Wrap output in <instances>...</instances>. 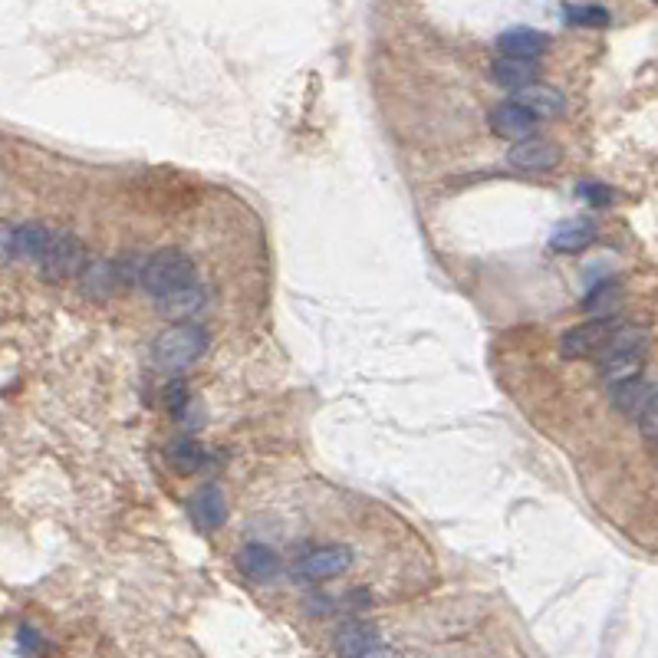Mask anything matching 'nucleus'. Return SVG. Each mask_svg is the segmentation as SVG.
I'll return each instance as SVG.
<instances>
[{
    "mask_svg": "<svg viewBox=\"0 0 658 658\" xmlns=\"http://www.w3.org/2000/svg\"><path fill=\"white\" fill-rule=\"evenodd\" d=\"M204 353H208V329L198 323H188V320L162 329L152 343L155 366L165 372H181V369L195 366Z\"/></svg>",
    "mask_w": 658,
    "mask_h": 658,
    "instance_id": "1",
    "label": "nucleus"
},
{
    "mask_svg": "<svg viewBox=\"0 0 658 658\" xmlns=\"http://www.w3.org/2000/svg\"><path fill=\"white\" fill-rule=\"evenodd\" d=\"M195 277H198L195 260L185 251H178V247H165V251H155L152 257H145L139 287L145 293H152L155 300H165V297H172V293L191 287V283H198Z\"/></svg>",
    "mask_w": 658,
    "mask_h": 658,
    "instance_id": "2",
    "label": "nucleus"
},
{
    "mask_svg": "<svg viewBox=\"0 0 658 658\" xmlns=\"http://www.w3.org/2000/svg\"><path fill=\"white\" fill-rule=\"evenodd\" d=\"M86 260H89L86 247H83V241H79L73 231H53L47 251H43L37 267H40L43 280L63 283V280H73V277L83 274Z\"/></svg>",
    "mask_w": 658,
    "mask_h": 658,
    "instance_id": "3",
    "label": "nucleus"
},
{
    "mask_svg": "<svg viewBox=\"0 0 658 658\" xmlns=\"http://www.w3.org/2000/svg\"><path fill=\"white\" fill-rule=\"evenodd\" d=\"M612 329L616 323L606 320V316H599V320H589V323H580L573 329H566L563 339H560V353L563 359H589V356H599L609 343Z\"/></svg>",
    "mask_w": 658,
    "mask_h": 658,
    "instance_id": "4",
    "label": "nucleus"
},
{
    "mask_svg": "<svg viewBox=\"0 0 658 658\" xmlns=\"http://www.w3.org/2000/svg\"><path fill=\"white\" fill-rule=\"evenodd\" d=\"M353 566V550L343 547V543H326V547H313L306 550L303 557L297 560V573L303 580H333V576L346 573Z\"/></svg>",
    "mask_w": 658,
    "mask_h": 658,
    "instance_id": "5",
    "label": "nucleus"
},
{
    "mask_svg": "<svg viewBox=\"0 0 658 658\" xmlns=\"http://www.w3.org/2000/svg\"><path fill=\"white\" fill-rule=\"evenodd\" d=\"M507 162L520 168V172H550V168L560 165V149L553 142L540 139V135H533V139L510 145Z\"/></svg>",
    "mask_w": 658,
    "mask_h": 658,
    "instance_id": "6",
    "label": "nucleus"
},
{
    "mask_svg": "<svg viewBox=\"0 0 658 658\" xmlns=\"http://www.w3.org/2000/svg\"><path fill=\"white\" fill-rule=\"evenodd\" d=\"M514 106H520L527 112V116H533V119H557V116H563L566 112V99H563V93L560 89H553V86H547V83H533V86H524V89H517L514 93Z\"/></svg>",
    "mask_w": 658,
    "mask_h": 658,
    "instance_id": "7",
    "label": "nucleus"
},
{
    "mask_svg": "<svg viewBox=\"0 0 658 658\" xmlns=\"http://www.w3.org/2000/svg\"><path fill=\"white\" fill-rule=\"evenodd\" d=\"M188 514L201 530H218L228 520V497L218 484H204L191 494L188 501Z\"/></svg>",
    "mask_w": 658,
    "mask_h": 658,
    "instance_id": "8",
    "label": "nucleus"
},
{
    "mask_svg": "<svg viewBox=\"0 0 658 658\" xmlns=\"http://www.w3.org/2000/svg\"><path fill=\"white\" fill-rule=\"evenodd\" d=\"M550 47V37L533 27H510L497 37V50L501 56H514V60H540Z\"/></svg>",
    "mask_w": 658,
    "mask_h": 658,
    "instance_id": "9",
    "label": "nucleus"
},
{
    "mask_svg": "<svg viewBox=\"0 0 658 658\" xmlns=\"http://www.w3.org/2000/svg\"><path fill=\"white\" fill-rule=\"evenodd\" d=\"M237 566H241L247 580L270 583L280 573V553L274 547H267V543H244L241 553H237Z\"/></svg>",
    "mask_w": 658,
    "mask_h": 658,
    "instance_id": "10",
    "label": "nucleus"
},
{
    "mask_svg": "<svg viewBox=\"0 0 658 658\" xmlns=\"http://www.w3.org/2000/svg\"><path fill=\"white\" fill-rule=\"evenodd\" d=\"M379 645V632L376 626H369V622H346V626H339L336 635H333V649L339 658H366L372 649Z\"/></svg>",
    "mask_w": 658,
    "mask_h": 658,
    "instance_id": "11",
    "label": "nucleus"
},
{
    "mask_svg": "<svg viewBox=\"0 0 658 658\" xmlns=\"http://www.w3.org/2000/svg\"><path fill=\"white\" fill-rule=\"evenodd\" d=\"M79 283H83V293H89L93 300H109L119 293V274H116V260L106 257H89L83 274H79Z\"/></svg>",
    "mask_w": 658,
    "mask_h": 658,
    "instance_id": "12",
    "label": "nucleus"
},
{
    "mask_svg": "<svg viewBox=\"0 0 658 658\" xmlns=\"http://www.w3.org/2000/svg\"><path fill=\"white\" fill-rule=\"evenodd\" d=\"M596 241V224L589 218H566L550 231V251L557 254H580Z\"/></svg>",
    "mask_w": 658,
    "mask_h": 658,
    "instance_id": "13",
    "label": "nucleus"
},
{
    "mask_svg": "<svg viewBox=\"0 0 658 658\" xmlns=\"http://www.w3.org/2000/svg\"><path fill=\"white\" fill-rule=\"evenodd\" d=\"M491 129L494 135H501V139H514V142H524V139H533V132H537V119L527 116L524 109L514 106V102H501L494 112H491Z\"/></svg>",
    "mask_w": 658,
    "mask_h": 658,
    "instance_id": "14",
    "label": "nucleus"
},
{
    "mask_svg": "<svg viewBox=\"0 0 658 658\" xmlns=\"http://www.w3.org/2000/svg\"><path fill=\"white\" fill-rule=\"evenodd\" d=\"M540 76V60H514V56H497L491 63V79L504 89H524L533 86Z\"/></svg>",
    "mask_w": 658,
    "mask_h": 658,
    "instance_id": "15",
    "label": "nucleus"
},
{
    "mask_svg": "<svg viewBox=\"0 0 658 658\" xmlns=\"http://www.w3.org/2000/svg\"><path fill=\"white\" fill-rule=\"evenodd\" d=\"M642 362V353H603L599 356V376L609 389H616V385L642 379Z\"/></svg>",
    "mask_w": 658,
    "mask_h": 658,
    "instance_id": "16",
    "label": "nucleus"
},
{
    "mask_svg": "<svg viewBox=\"0 0 658 658\" xmlns=\"http://www.w3.org/2000/svg\"><path fill=\"white\" fill-rule=\"evenodd\" d=\"M211 455L204 451L195 438H178L168 445V464L178 471V474H198L208 468Z\"/></svg>",
    "mask_w": 658,
    "mask_h": 658,
    "instance_id": "17",
    "label": "nucleus"
},
{
    "mask_svg": "<svg viewBox=\"0 0 658 658\" xmlns=\"http://www.w3.org/2000/svg\"><path fill=\"white\" fill-rule=\"evenodd\" d=\"M50 234L53 231L43 228V224H37V221L20 224V228H14V257L40 264L43 251H47V244H50Z\"/></svg>",
    "mask_w": 658,
    "mask_h": 658,
    "instance_id": "18",
    "label": "nucleus"
},
{
    "mask_svg": "<svg viewBox=\"0 0 658 658\" xmlns=\"http://www.w3.org/2000/svg\"><path fill=\"white\" fill-rule=\"evenodd\" d=\"M609 392H612V402H616L629 418H635L642 412V405L655 395V385L645 382V379H635L626 385H616V389H609Z\"/></svg>",
    "mask_w": 658,
    "mask_h": 658,
    "instance_id": "19",
    "label": "nucleus"
},
{
    "mask_svg": "<svg viewBox=\"0 0 658 658\" xmlns=\"http://www.w3.org/2000/svg\"><path fill=\"white\" fill-rule=\"evenodd\" d=\"M563 20L570 27H586V30H603L612 24V14L599 4H563L560 7Z\"/></svg>",
    "mask_w": 658,
    "mask_h": 658,
    "instance_id": "20",
    "label": "nucleus"
},
{
    "mask_svg": "<svg viewBox=\"0 0 658 658\" xmlns=\"http://www.w3.org/2000/svg\"><path fill=\"white\" fill-rule=\"evenodd\" d=\"M155 303L165 316H188V313H198L204 306V290H201V283H191V287L178 290L165 300H155Z\"/></svg>",
    "mask_w": 658,
    "mask_h": 658,
    "instance_id": "21",
    "label": "nucleus"
},
{
    "mask_svg": "<svg viewBox=\"0 0 658 658\" xmlns=\"http://www.w3.org/2000/svg\"><path fill=\"white\" fill-rule=\"evenodd\" d=\"M576 195H580L589 208H609L612 198H616L609 185H603V181H593V178L580 181V185H576Z\"/></svg>",
    "mask_w": 658,
    "mask_h": 658,
    "instance_id": "22",
    "label": "nucleus"
},
{
    "mask_svg": "<svg viewBox=\"0 0 658 658\" xmlns=\"http://www.w3.org/2000/svg\"><path fill=\"white\" fill-rule=\"evenodd\" d=\"M142 267H145V257L142 254H126L116 260V274L122 287H135L142 280Z\"/></svg>",
    "mask_w": 658,
    "mask_h": 658,
    "instance_id": "23",
    "label": "nucleus"
},
{
    "mask_svg": "<svg viewBox=\"0 0 658 658\" xmlns=\"http://www.w3.org/2000/svg\"><path fill=\"white\" fill-rule=\"evenodd\" d=\"M188 402H191V395H188V385L175 379V382H172V385H168V389H165V405H168V412H172V415L178 418V415H181V412H185V408H188Z\"/></svg>",
    "mask_w": 658,
    "mask_h": 658,
    "instance_id": "24",
    "label": "nucleus"
},
{
    "mask_svg": "<svg viewBox=\"0 0 658 658\" xmlns=\"http://www.w3.org/2000/svg\"><path fill=\"white\" fill-rule=\"evenodd\" d=\"M635 425H639L642 438H645V445L652 448V445H655V395L642 405V412L635 415Z\"/></svg>",
    "mask_w": 658,
    "mask_h": 658,
    "instance_id": "25",
    "label": "nucleus"
},
{
    "mask_svg": "<svg viewBox=\"0 0 658 658\" xmlns=\"http://www.w3.org/2000/svg\"><path fill=\"white\" fill-rule=\"evenodd\" d=\"M17 645H20V652H27V655H43V652H47V642H43L40 632L30 629V626H20Z\"/></svg>",
    "mask_w": 658,
    "mask_h": 658,
    "instance_id": "26",
    "label": "nucleus"
},
{
    "mask_svg": "<svg viewBox=\"0 0 658 658\" xmlns=\"http://www.w3.org/2000/svg\"><path fill=\"white\" fill-rule=\"evenodd\" d=\"M609 293H616V287H612V283H599V287H593V293H589V297H586V310H593V313H609V306H612Z\"/></svg>",
    "mask_w": 658,
    "mask_h": 658,
    "instance_id": "27",
    "label": "nucleus"
},
{
    "mask_svg": "<svg viewBox=\"0 0 658 658\" xmlns=\"http://www.w3.org/2000/svg\"><path fill=\"white\" fill-rule=\"evenodd\" d=\"M366 658H402V655L395 652V649H385V645H376V649H372Z\"/></svg>",
    "mask_w": 658,
    "mask_h": 658,
    "instance_id": "28",
    "label": "nucleus"
}]
</instances>
